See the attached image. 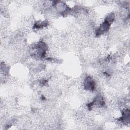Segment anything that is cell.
<instances>
[{
  "instance_id": "6da1fadb",
  "label": "cell",
  "mask_w": 130,
  "mask_h": 130,
  "mask_svg": "<svg viewBox=\"0 0 130 130\" xmlns=\"http://www.w3.org/2000/svg\"><path fill=\"white\" fill-rule=\"evenodd\" d=\"M85 86L86 89L92 90L94 89V81L92 79V78L90 77H87L86 79L85 82Z\"/></svg>"
}]
</instances>
